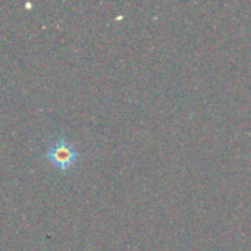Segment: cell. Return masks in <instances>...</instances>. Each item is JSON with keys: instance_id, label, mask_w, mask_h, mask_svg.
I'll list each match as a JSON object with an SVG mask.
<instances>
[{"instance_id": "cell-1", "label": "cell", "mask_w": 251, "mask_h": 251, "mask_svg": "<svg viewBox=\"0 0 251 251\" xmlns=\"http://www.w3.org/2000/svg\"><path fill=\"white\" fill-rule=\"evenodd\" d=\"M43 157L47 159L53 165V168L62 172H69L76 168L84 154L76 150L74 143L65 134L56 132L49 138Z\"/></svg>"}]
</instances>
